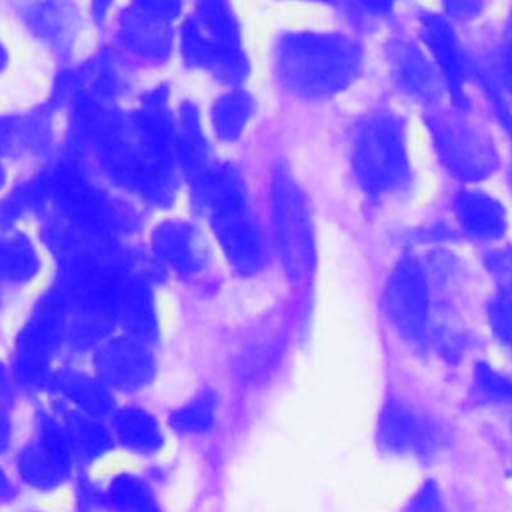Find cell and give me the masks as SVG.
I'll list each match as a JSON object with an SVG mask.
<instances>
[{"mask_svg":"<svg viewBox=\"0 0 512 512\" xmlns=\"http://www.w3.org/2000/svg\"><path fill=\"white\" fill-rule=\"evenodd\" d=\"M362 46L340 32L288 30L272 48L276 82L294 96L320 100L346 90L362 72Z\"/></svg>","mask_w":512,"mask_h":512,"instance_id":"cell-1","label":"cell"},{"mask_svg":"<svg viewBox=\"0 0 512 512\" xmlns=\"http://www.w3.org/2000/svg\"><path fill=\"white\" fill-rule=\"evenodd\" d=\"M350 162L362 190L374 198L402 192L410 184L406 130L392 112L358 120L350 140Z\"/></svg>","mask_w":512,"mask_h":512,"instance_id":"cell-2","label":"cell"},{"mask_svg":"<svg viewBox=\"0 0 512 512\" xmlns=\"http://www.w3.org/2000/svg\"><path fill=\"white\" fill-rule=\"evenodd\" d=\"M270 192L276 248L284 272L294 286H302L312 278L316 266L314 224L306 194L284 166L276 168Z\"/></svg>","mask_w":512,"mask_h":512,"instance_id":"cell-3","label":"cell"},{"mask_svg":"<svg viewBox=\"0 0 512 512\" xmlns=\"http://www.w3.org/2000/svg\"><path fill=\"white\" fill-rule=\"evenodd\" d=\"M440 164L456 178L480 180L498 168L490 132L458 108H432L426 116Z\"/></svg>","mask_w":512,"mask_h":512,"instance_id":"cell-4","label":"cell"},{"mask_svg":"<svg viewBox=\"0 0 512 512\" xmlns=\"http://www.w3.org/2000/svg\"><path fill=\"white\" fill-rule=\"evenodd\" d=\"M66 336V304L52 292L32 312L16 338L14 374L22 386L36 388L46 382L52 358Z\"/></svg>","mask_w":512,"mask_h":512,"instance_id":"cell-5","label":"cell"},{"mask_svg":"<svg viewBox=\"0 0 512 512\" xmlns=\"http://www.w3.org/2000/svg\"><path fill=\"white\" fill-rule=\"evenodd\" d=\"M384 310L392 328L408 342H420L428 332V282L414 256L400 258L384 286Z\"/></svg>","mask_w":512,"mask_h":512,"instance_id":"cell-6","label":"cell"},{"mask_svg":"<svg viewBox=\"0 0 512 512\" xmlns=\"http://www.w3.org/2000/svg\"><path fill=\"white\" fill-rule=\"evenodd\" d=\"M72 444L66 428L52 418L42 416L36 424L34 438L22 448L18 456V470L22 480L34 488L50 490L62 484L72 466Z\"/></svg>","mask_w":512,"mask_h":512,"instance_id":"cell-7","label":"cell"},{"mask_svg":"<svg viewBox=\"0 0 512 512\" xmlns=\"http://www.w3.org/2000/svg\"><path fill=\"white\" fill-rule=\"evenodd\" d=\"M226 260L240 274H256L266 264L264 236L250 216L248 200L206 212Z\"/></svg>","mask_w":512,"mask_h":512,"instance_id":"cell-8","label":"cell"},{"mask_svg":"<svg viewBox=\"0 0 512 512\" xmlns=\"http://www.w3.org/2000/svg\"><path fill=\"white\" fill-rule=\"evenodd\" d=\"M94 370L108 388L132 392L144 388L154 378V356L148 344L130 336L112 338L94 356Z\"/></svg>","mask_w":512,"mask_h":512,"instance_id":"cell-9","label":"cell"},{"mask_svg":"<svg viewBox=\"0 0 512 512\" xmlns=\"http://www.w3.org/2000/svg\"><path fill=\"white\" fill-rule=\"evenodd\" d=\"M386 60L394 84L404 94L426 106L438 104L446 88L444 78L414 40L392 38L386 46Z\"/></svg>","mask_w":512,"mask_h":512,"instance_id":"cell-10","label":"cell"},{"mask_svg":"<svg viewBox=\"0 0 512 512\" xmlns=\"http://www.w3.org/2000/svg\"><path fill=\"white\" fill-rule=\"evenodd\" d=\"M376 438L392 454H428L434 450L438 430L410 404L390 400L380 412Z\"/></svg>","mask_w":512,"mask_h":512,"instance_id":"cell-11","label":"cell"},{"mask_svg":"<svg viewBox=\"0 0 512 512\" xmlns=\"http://www.w3.org/2000/svg\"><path fill=\"white\" fill-rule=\"evenodd\" d=\"M418 32L424 48L428 50L430 60L436 64L438 72L444 78L448 92L454 96L458 106H464V82H466V58L462 44L448 22L440 14H422L418 18Z\"/></svg>","mask_w":512,"mask_h":512,"instance_id":"cell-12","label":"cell"},{"mask_svg":"<svg viewBox=\"0 0 512 512\" xmlns=\"http://www.w3.org/2000/svg\"><path fill=\"white\" fill-rule=\"evenodd\" d=\"M152 248L158 260L178 274H196L208 262V244L202 232L182 220L160 222L152 232Z\"/></svg>","mask_w":512,"mask_h":512,"instance_id":"cell-13","label":"cell"},{"mask_svg":"<svg viewBox=\"0 0 512 512\" xmlns=\"http://www.w3.org/2000/svg\"><path fill=\"white\" fill-rule=\"evenodd\" d=\"M180 52L188 66L200 68L220 82L238 84L250 72L248 56L218 50L200 30L194 16L188 18L180 28Z\"/></svg>","mask_w":512,"mask_h":512,"instance_id":"cell-14","label":"cell"},{"mask_svg":"<svg viewBox=\"0 0 512 512\" xmlns=\"http://www.w3.org/2000/svg\"><path fill=\"white\" fill-rule=\"evenodd\" d=\"M118 38L132 54L150 62H164L170 56L174 34L170 20L154 16L134 4L120 14Z\"/></svg>","mask_w":512,"mask_h":512,"instance_id":"cell-15","label":"cell"},{"mask_svg":"<svg viewBox=\"0 0 512 512\" xmlns=\"http://www.w3.org/2000/svg\"><path fill=\"white\" fill-rule=\"evenodd\" d=\"M26 26L52 46H68L76 34L78 12L72 0H12Z\"/></svg>","mask_w":512,"mask_h":512,"instance_id":"cell-16","label":"cell"},{"mask_svg":"<svg viewBox=\"0 0 512 512\" xmlns=\"http://www.w3.org/2000/svg\"><path fill=\"white\" fill-rule=\"evenodd\" d=\"M116 314L130 338L148 346L158 340L154 300L148 284L142 278L132 276L120 286L116 298Z\"/></svg>","mask_w":512,"mask_h":512,"instance_id":"cell-17","label":"cell"},{"mask_svg":"<svg viewBox=\"0 0 512 512\" xmlns=\"http://www.w3.org/2000/svg\"><path fill=\"white\" fill-rule=\"evenodd\" d=\"M454 212L462 230L476 240H496L506 234L508 218L504 206L480 190H464L454 198Z\"/></svg>","mask_w":512,"mask_h":512,"instance_id":"cell-18","label":"cell"},{"mask_svg":"<svg viewBox=\"0 0 512 512\" xmlns=\"http://www.w3.org/2000/svg\"><path fill=\"white\" fill-rule=\"evenodd\" d=\"M172 150L174 160L194 178L198 176L208 164V144L202 132L200 116L194 104L182 102L178 108V116L174 120V134H172Z\"/></svg>","mask_w":512,"mask_h":512,"instance_id":"cell-19","label":"cell"},{"mask_svg":"<svg viewBox=\"0 0 512 512\" xmlns=\"http://www.w3.org/2000/svg\"><path fill=\"white\" fill-rule=\"evenodd\" d=\"M194 20L216 48L232 54L244 52L232 0H196Z\"/></svg>","mask_w":512,"mask_h":512,"instance_id":"cell-20","label":"cell"},{"mask_svg":"<svg viewBox=\"0 0 512 512\" xmlns=\"http://www.w3.org/2000/svg\"><path fill=\"white\" fill-rule=\"evenodd\" d=\"M54 388L70 400L76 408L92 416H106L112 412V394L104 382L74 370H62L52 380Z\"/></svg>","mask_w":512,"mask_h":512,"instance_id":"cell-21","label":"cell"},{"mask_svg":"<svg viewBox=\"0 0 512 512\" xmlns=\"http://www.w3.org/2000/svg\"><path fill=\"white\" fill-rule=\"evenodd\" d=\"M114 434L122 446L140 454H152L162 446L156 418L142 408H124L114 416Z\"/></svg>","mask_w":512,"mask_h":512,"instance_id":"cell-22","label":"cell"},{"mask_svg":"<svg viewBox=\"0 0 512 512\" xmlns=\"http://www.w3.org/2000/svg\"><path fill=\"white\" fill-rule=\"evenodd\" d=\"M254 112H256V102H254L252 94L246 90L234 88V90L222 94L214 102L212 112H210L212 128L218 138L234 142L246 130Z\"/></svg>","mask_w":512,"mask_h":512,"instance_id":"cell-23","label":"cell"},{"mask_svg":"<svg viewBox=\"0 0 512 512\" xmlns=\"http://www.w3.org/2000/svg\"><path fill=\"white\" fill-rule=\"evenodd\" d=\"M38 272L32 244L18 234H0V280L26 282Z\"/></svg>","mask_w":512,"mask_h":512,"instance_id":"cell-24","label":"cell"},{"mask_svg":"<svg viewBox=\"0 0 512 512\" xmlns=\"http://www.w3.org/2000/svg\"><path fill=\"white\" fill-rule=\"evenodd\" d=\"M66 432L72 448L82 458H96L112 448V436L102 422L92 414L72 412L66 418Z\"/></svg>","mask_w":512,"mask_h":512,"instance_id":"cell-25","label":"cell"},{"mask_svg":"<svg viewBox=\"0 0 512 512\" xmlns=\"http://www.w3.org/2000/svg\"><path fill=\"white\" fill-rule=\"evenodd\" d=\"M216 416V400L210 392L196 396L192 402L182 406L170 416L172 428L186 434H202L208 432L214 424Z\"/></svg>","mask_w":512,"mask_h":512,"instance_id":"cell-26","label":"cell"},{"mask_svg":"<svg viewBox=\"0 0 512 512\" xmlns=\"http://www.w3.org/2000/svg\"><path fill=\"white\" fill-rule=\"evenodd\" d=\"M108 500L122 510H154L156 502L148 484L136 476H116L108 488Z\"/></svg>","mask_w":512,"mask_h":512,"instance_id":"cell-27","label":"cell"},{"mask_svg":"<svg viewBox=\"0 0 512 512\" xmlns=\"http://www.w3.org/2000/svg\"><path fill=\"white\" fill-rule=\"evenodd\" d=\"M488 324L494 336L512 350V294L502 290L488 304Z\"/></svg>","mask_w":512,"mask_h":512,"instance_id":"cell-28","label":"cell"},{"mask_svg":"<svg viewBox=\"0 0 512 512\" xmlns=\"http://www.w3.org/2000/svg\"><path fill=\"white\" fill-rule=\"evenodd\" d=\"M476 386L482 396L498 402H512V380L498 374L490 366H478L476 370Z\"/></svg>","mask_w":512,"mask_h":512,"instance_id":"cell-29","label":"cell"},{"mask_svg":"<svg viewBox=\"0 0 512 512\" xmlns=\"http://www.w3.org/2000/svg\"><path fill=\"white\" fill-rule=\"evenodd\" d=\"M12 436V382L8 370L0 364V452L10 446Z\"/></svg>","mask_w":512,"mask_h":512,"instance_id":"cell-30","label":"cell"},{"mask_svg":"<svg viewBox=\"0 0 512 512\" xmlns=\"http://www.w3.org/2000/svg\"><path fill=\"white\" fill-rule=\"evenodd\" d=\"M486 264H488V270L492 272V276L500 282L502 290L512 294V248L492 252L488 256Z\"/></svg>","mask_w":512,"mask_h":512,"instance_id":"cell-31","label":"cell"},{"mask_svg":"<svg viewBox=\"0 0 512 512\" xmlns=\"http://www.w3.org/2000/svg\"><path fill=\"white\" fill-rule=\"evenodd\" d=\"M400 2L402 0H348V4L358 16L370 18V20H380L390 16Z\"/></svg>","mask_w":512,"mask_h":512,"instance_id":"cell-32","label":"cell"},{"mask_svg":"<svg viewBox=\"0 0 512 512\" xmlns=\"http://www.w3.org/2000/svg\"><path fill=\"white\" fill-rule=\"evenodd\" d=\"M446 12L456 20H474L482 14L484 0H442Z\"/></svg>","mask_w":512,"mask_h":512,"instance_id":"cell-33","label":"cell"},{"mask_svg":"<svg viewBox=\"0 0 512 512\" xmlns=\"http://www.w3.org/2000/svg\"><path fill=\"white\" fill-rule=\"evenodd\" d=\"M134 4L154 16L164 18V20L176 18L182 10V0H136Z\"/></svg>","mask_w":512,"mask_h":512,"instance_id":"cell-34","label":"cell"},{"mask_svg":"<svg viewBox=\"0 0 512 512\" xmlns=\"http://www.w3.org/2000/svg\"><path fill=\"white\" fill-rule=\"evenodd\" d=\"M412 508H424V510H428V508H440V496H438V490H436V486L430 482V484H426L424 488H422V492L414 498V502L410 504Z\"/></svg>","mask_w":512,"mask_h":512,"instance_id":"cell-35","label":"cell"},{"mask_svg":"<svg viewBox=\"0 0 512 512\" xmlns=\"http://www.w3.org/2000/svg\"><path fill=\"white\" fill-rule=\"evenodd\" d=\"M500 76H502V82H504L506 90L512 96V42L502 50V56H500Z\"/></svg>","mask_w":512,"mask_h":512,"instance_id":"cell-36","label":"cell"},{"mask_svg":"<svg viewBox=\"0 0 512 512\" xmlns=\"http://www.w3.org/2000/svg\"><path fill=\"white\" fill-rule=\"evenodd\" d=\"M110 4H112V0H92V12H94V18L104 20V16L108 14Z\"/></svg>","mask_w":512,"mask_h":512,"instance_id":"cell-37","label":"cell"},{"mask_svg":"<svg viewBox=\"0 0 512 512\" xmlns=\"http://www.w3.org/2000/svg\"><path fill=\"white\" fill-rule=\"evenodd\" d=\"M10 494H12L10 480H8V476L4 474V470L0 468V498H8Z\"/></svg>","mask_w":512,"mask_h":512,"instance_id":"cell-38","label":"cell"},{"mask_svg":"<svg viewBox=\"0 0 512 512\" xmlns=\"http://www.w3.org/2000/svg\"><path fill=\"white\" fill-rule=\"evenodd\" d=\"M6 62H8V54H6V48H4V44L0 42V72L4 70Z\"/></svg>","mask_w":512,"mask_h":512,"instance_id":"cell-39","label":"cell"},{"mask_svg":"<svg viewBox=\"0 0 512 512\" xmlns=\"http://www.w3.org/2000/svg\"><path fill=\"white\" fill-rule=\"evenodd\" d=\"M4 178H6V172H4V166H2V162H0V188H2V184H4Z\"/></svg>","mask_w":512,"mask_h":512,"instance_id":"cell-40","label":"cell"},{"mask_svg":"<svg viewBox=\"0 0 512 512\" xmlns=\"http://www.w3.org/2000/svg\"><path fill=\"white\" fill-rule=\"evenodd\" d=\"M302 2H324V4H332L336 0H302Z\"/></svg>","mask_w":512,"mask_h":512,"instance_id":"cell-41","label":"cell"},{"mask_svg":"<svg viewBox=\"0 0 512 512\" xmlns=\"http://www.w3.org/2000/svg\"><path fill=\"white\" fill-rule=\"evenodd\" d=\"M508 128H510V134H512V118H508Z\"/></svg>","mask_w":512,"mask_h":512,"instance_id":"cell-42","label":"cell"}]
</instances>
